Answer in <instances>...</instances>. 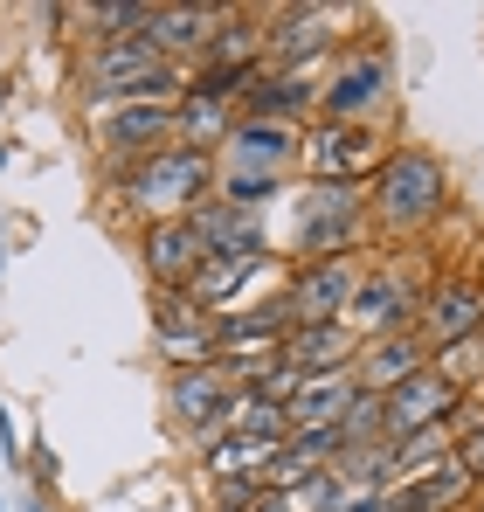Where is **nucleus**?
I'll return each instance as SVG.
<instances>
[{"instance_id": "1", "label": "nucleus", "mask_w": 484, "mask_h": 512, "mask_svg": "<svg viewBox=\"0 0 484 512\" xmlns=\"http://www.w3.org/2000/svg\"><path fill=\"white\" fill-rule=\"evenodd\" d=\"M118 187L146 208V222L166 215H194L208 194H215V153H194V146H160L132 167H118Z\"/></svg>"}, {"instance_id": "2", "label": "nucleus", "mask_w": 484, "mask_h": 512, "mask_svg": "<svg viewBox=\"0 0 484 512\" xmlns=\"http://www.w3.org/2000/svg\"><path fill=\"white\" fill-rule=\"evenodd\" d=\"M443 201H450V180H443V167L429 153H415V146L388 153V167L374 173V222L395 229V236L429 229L443 215Z\"/></svg>"}, {"instance_id": "3", "label": "nucleus", "mask_w": 484, "mask_h": 512, "mask_svg": "<svg viewBox=\"0 0 484 512\" xmlns=\"http://www.w3.org/2000/svg\"><path fill=\"white\" fill-rule=\"evenodd\" d=\"M367 229V194L360 187H332V180H312L291 208V243L305 250V263H339V256L360 243Z\"/></svg>"}, {"instance_id": "4", "label": "nucleus", "mask_w": 484, "mask_h": 512, "mask_svg": "<svg viewBox=\"0 0 484 512\" xmlns=\"http://www.w3.org/2000/svg\"><path fill=\"white\" fill-rule=\"evenodd\" d=\"M388 139L381 125H319L312 139H298V160L312 180H332V187H367L374 173L388 167Z\"/></svg>"}, {"instance_id": "5", "label": "nucleus", "mask_w": 484, "mask_h": 512, "mask_svg": "<svg viewBox=\"0 0 484 512\" xmlns=\"http://www.w3.org/2000/svg\"><path fill=\"white\" fill-rule=\"evenodd\" d=\"M457 416H464V388L443 381L436 367L408 374L402 388L381 395V436H388V443H395V436H422V429H450Z\"/></svg>"}, {"instance_id": "6", "label": "nucleus", "mask_w": 484, "mask_h": 512, "mask_svg": "<svg viewBox=\"0 0 484 512\" xmlns=\"http://www.w3.org/2000/svg\"><path fill=\"white\" fill-rule=\"evenodd\" d=\"M388 90H395L388 56H353L332 84H319V118L325 125H374V111L388 104Z\"/></svg>"}, {"instance_id": "7", "label": "nucleus", "mask_w": 484, "mask_h": 512, "mask_svg": "<svg viewBox=\"0 0 484 512\" xmlns=\"http://www.w3.org/2000/svg\"><path fill=\"white\" fill-rule=\"evenodd\" d=\"M153 340L173 367H201V360H215V312H201L187 291H160L153 298Z\"/></svg>"}, {"instance_id": "8", "label": "nucleus", "mask_w": 484, "mask_h": 512, "mask_svg": "<svg viewBox=\"0 0 484 512\" xmlns=\"http://www.w3.org/2000/svg\"><path fill=\"white\" fill-rule=\"evenodd\" d=\"M229 402H236V381H229L215 360H201V367H173V374H166V409H173V423L222 429V423H229Z\"/></svg>"}, {"instance_id": "9", "label": "nucleus", "mask_w": 484, "mask_h": 512, "mask_svg": "<svg viewBox=\"0 0 484 512\" xmlns=\"http://www.w3.org/2000/svg\"><path fill=\"white\" fill-rule=\"evenodd\" d=\"M332 49V7H277L270 28H263V63L270 70H298Z\"/></svg>"}, {"instance_id": "10", "label": "nucleus", "mask_w": 484, "mask_h": 512, "mask_svg": "<svg viewBox=\"0 0 484 512\" xmlns=\"http://www.w3.org/2000/svg\"><path fill=\"white\" fill-rule=\"evenodd\" d=\"M415 333L429 340V353H436V346H450V340L484 333V284H471V277H443V284L422 298Z\"/></svg>"}, {"instance_id": "11", "label": "nucleus", "mask_w": 484, "mask_h": 512, "mask_svg": "<svg viewBox=\"0 0 484 512\" xmlns=\"http://www.w3.org/2000/svg\"><path fill=\"white\" fill-rule=\"evenodd\" d=\"M229 153V173H249V180H284L298 167V132L291 125H263V118H236V132L222 139Z\"/></svg>"}, {"instance_id": "12", "label": "nucleus", "mask_w": 484, "mask_h": 512, "mask_svg": "<svg viewBox=\"0 0 484 512\" xmlns=\"http://www.w3.org/2000/svg\"><path fill=\"white\" fill-rule=\"evenodd\" d=\"M415 298H408L395 277H360L353 284V298H346V312H339V326L353 333V340H388V333H402L415 326Z\"/></svg>"}, {"instance_id": "13", "label": "nucleus", "mask_w": 484, "mask_h": 512, "mask_svg": "<svg viewBox=\"0 0 484 512\" xmlns=\"http://www.w3.org/2000/svg\"><path fill=\"white\" fill-rule=\"evenodd\" d=\"M139 256H146V277H153L160 291H187L208 250H201V236H194V222H187V215H166V222H146Z\"/></svg>"}, {"instance_id": "14", "label": "nucleus", "mask_w": 484, "mask_h": 512, "mask_svg": "<svg viewBox=\"0 0 484 512\" xmlns=\"http://www.w3.org/2000/svg\"><path fill=\"white\" fill-rule=\"evenodd\" d=\"M353 284H360V270H353L346 256H339V263H305V270H298V284L284 291L291 326H332V319L346 312Z\"/></svg>"}, {"instance_id": "15", "label": "nucleus", "mask_w": 484, "mask_h": 512, "mask_svg": "<svg viewBox=\"0 0 484 512\" xmlns=\"http://www.w3.org/2000/svg\"><path fill=\"white\" fill-rule=\"evenodd\" d=\"M173 111L180 104H111V111H97V132L118 160H146V153L173 146Z\"/></svg>"}, {"instance_id": "16", "label": "nucleus", "mask_w": 484, "mask_h": 512, "mask_svg": "<svg viewBox=\"0 0 484 512\" xmlns=\"http://www.w3.org/2000/svg\"><path fill=\"white\" fill-rule=\"evenodd\" d=\"M429 367V340L402 326V333H388V340H367L360 353V367H353V388H367V395H388V388H402L408 374H422Z\"/></svg>"}, {"instance_id": "17", "label": "nucleus", "mask_w": 484, "mask_h": 512, "mask_svg": "<svg viewBox=\"0 0 484 512\" xmlns=\"http://www.w3.org/2000/svg\"><path fill=\"white\" fill-rule=\"evenodd\" d=\"M360 353V340L332 319V326H291L284 346H277V360H291L305 381H325V374H346V360Z\"/></svg>"}, {"instance_id": "18", "label": "nucleus", "mask_w": 484, "mask_h": 512, "mask_svg": "<svg viewBox=\"0 0 484 512\" xmlns=\"http://www.w3.org/2000/svg\"><path fill=\"white\" fill-rule=\"evenodd\" d=\"M187 222H194V236H201V250H208V256H256V250H270L263 215H242V208L215 201V194H208Z\"/></svg>"}, {"instance_id": "19", "label": "nucleus", "mask_w": 484, "mask_h": 512, "mask_svg": "<svg viewBox=\"0 0 484 512\" xmlns=\"http://www.w3.org/2000/svg\"><path fill=\"white\" fill-rule=\"evenodd\" d=\"M222 14H229V7H153L146 42L160 49L166 63H180V56H208V42H215V28H222Z\"/></svg>"}, {"instance_id": "20", "label": "nucleus", "mask_w": 484, "mask_h": 512, "mask_svg": "<svg viewBox=\"0 0 484 512\" xmlns=\"http://www.w3.org/2000/svg\"><path fill=\"white\" fill-rule=\"evenodd\" d=\"M478 492V478L457 464V450L436 464V471H422V478H408V485H395L388 492V512H450V506H464Z\"/></svg>"}, {"instance_id": "21", "label": "nucleus", "mask_w": 484, "mask_h": 512, "mask_svg": "<svg viewBox=\"0 0 484 512\" xmlns=\"http://www.w3.org/2000/svg\"><path fill=\"white\" fill-rule=\"evenodd\" d=\"M312 104H319V84L298 77V70H263L256 84L242 90V118H263V125H291Z\"/></svg>"}, {"instance_id": "22", "label": "nucleus", "mask_w": 484, "mask_h": 512, "mask_svg": "<svg viewBox=\"0 0 484 512\" xmlns=\"http://www.w3.org/2000/svg\"><path fill=\"white\" fill-rule=\"evenodd\" d=\"M270 256L277 250H256V256H201V270H194V284H187V298L201 305V312H229V298H236L242 284H256V270H270Z\"/></svg>"}, {"instance_id": "23", "label": "nucleus", "mask_w": 484, "mask_h": 512, "mask_svg": "<svg viewBox=\"0 0 484 512\" xmlns=\"http://www.w3.org/2000/svg\"><path fill=\"white\" fill-rule=\"evenodd\" d=\"M346 402H353V374H325V381H305L284 416H291V436H319V429L346 423Z\"/></svg>"}, {"instance_id": "24", "label": "nucleus", "mask_w": 484, "mask_h": 512, "mask_svg": "<svg viewBox=\"0 0 484 512\" xmlns=\"http://www.w3.org/2000/svg\"><path fill=\"white\" fill-rule=\"evenodd\" d=\"M277 450H284V443H256V436H236V429H229L222 443H208V450H201V471H208L215 485H229V478L263 485V471L277 464Z\"/></svg>"}, {"instance_id": "25", "label": "nucleus", "mask_w": 484, "mask_h": 512, "mask_svg": "<svg viewBox=\"0 0 484 512\" xmlns=\"http://www.w3.org/2000/svg\"><path fill=\"white\" fill-rule=\"evenodd\" d=\"M229 132H236V111H229V104H208V97H180V111H173V146L215 153V146H222Z\"/></svg>"}, {"instance_id": "26", "label": "nucleus", "mask_w": 484, "mask_h": 512, "mask_svg": "<svg viewBox=\"0 0 484 512\" xmlns=\"http://www.w3.org/2000/svg\"><path fill=\"white\" fill-rule=\"evenodd\" d=\"M236 436H256V443H291V416H284V402H270V395H256V388H236V402H229V423Z\"/></svg>"}, {"instance_id": "27", "label": "nucleus", "mask_w": 484, "mask_h": 512, "mask_svg": "<svg viewBox=\"0 0 484 512\" xmlns=\"http://www.w3.org/2000/svg\"><path fill=\"white\" fill-rule=\"evenodd\" d=\"M146 21H153L146 0H97V7H83V28H90L97 49L104 42H125V35H146Z\"/></svg>"}, {"instance_id": "28", "label": "nucleus", "mask_w": 484, "mask_h": 512, "mask_svg": "<svg viewBox=\"0 0 484 512\" xmlns=\"http://www.w3.org/2000/svg\"><path fill=\"white\" fill-rule=\"evenodd\" d=\"M478 360H484V333H471V340H450L429 353V367L443 374V381H457V388H471L478 381Z\"/></svg>"}, {"instance_id": "29", "label": "nucleus", "mask_w": 484, "mask_h": 512, "mask_svg": "<svg viewBox=\"0 0 484 512\" xmlns=\"http://www.w3.org/2000/svg\"><path fill=\"white\" fill-rule=\"evenodd\" d=\"M339 436H346V450H360V443H374V436H381V395H367V388H353V402H346V423H339Z\"/></svg>"}, {"instance_id": "30", "label": "nucleus", "mask_w": 484, "mask_h": 512, "mask_svg": "<svg viewBox=\"0 0 484 512\" xmlns=\"http://www.w3.org/2000/svg\"><path fill=\"white\" fill-rule=\"evenodd\" d=\"M457 464H464L471 478H484V416H478V429H471V436L457 443Z\"/></svg>"}, {"instance_id": "31", "label": "nucleus", "mask_w": 484, "mask_h": 512, "mask_svg": "<svg viewBox=\"0 0 484 512\" xmlns=\"http://www.w3.org/2000/svg\"><path fill=\"white\" fill-rule=\"evenodd\" d=\"M0 450H7V457H21V436H14V416H7V409H0Z\"/></svg>"}, {"instance_id": "32", "label": "nucleus", "mask_w": 484, "mask_h": 512, "mask_svg": "<svg viewBox=\"0 0 484 512\" xmlns=\"http://www.w3.org/2000/svg\"><path fill=\"white\" fill-rule=\"evenodd\" d=\"M21 512H49V506H35V499H28V506H21Z\"/></svg>"}, {"instance_id": "33", "label": "nucleus", "mask_w": 484, "mask_h": 512, "mask_svg": "<svg viewBox=\"0 0 484 512\" xmlns=\"http://www.w3.org/2000/svg\"><path fill=\"white\" fill-rule=\"evenodd\" d=\"M0 270H7V243H0Z\"/></svg>"}, {"instance_id": "34", "label": "nucleus", "mask_w": 484, "mask_h": 512, "mask_svg": "<svg viewBox=\"0 0 484 512\" xmlns=\"http://www.w3.org/2000/svg\"><path fill=\"white\" fill-rule=\"evenodd\" d=\"M0 512H7V499H0Z\"/></svg>"}]
</instances>
